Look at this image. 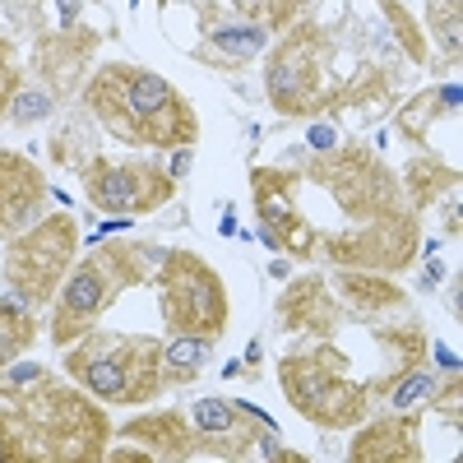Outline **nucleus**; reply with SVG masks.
Segmentation results:
<instances>
[{
    "label": "nucleus",
    "mask_w": 463,
    "mask_h": 463,
    "mask_svg": "<svg viewBox=\"0 0 463 463\" xmlns=\"http://www.w3.org/2000/svg\"><path fill=\"white\" fill-rule=\"evenodd\" d=\"M80 246H84V232L74 222V213H43L28 232L5 241V260H0V279L5 288L28 301V306H47L65 274L80 260Z\"/></svg>",
    "instance_id": "obj_9"
},
{
    "label": "nucleus",
    "mask_w": 463,
    "mask_h": 463,
    "mask_svg": "<svg viewBox=\"0 0 463 463\" xmlns=\"http://www.w3.org/2000/svg\"><path fill=\"white\" fill-rule=\"evenodd\" d=\"M390 74L366 70V74H343L338 70V47L316 19H297L283 28L279 43H269L264 56V98L288 121H311L325 111L343 107H371L384 98Z\"/></svg>",
    "instance_id": "obj_2"
},
{
    "label": "nucleus",
    "mask_w": 463,
    "mask_h": 463,
    "mask_svg": "<svg viewBox=\"0 0 463 463\" xmlns=\"http://www.w3.org/2000/svg\"><path fill=\"white\" fill-rule=\"evenodd\" d=\"M237 375H246V362H227L222 366V380H237Z\"/></svg>",
    "instance_id": "obj_28"
},
{
    "label": "nucleus",
    "mask_w": 463,
    "mask_h": 463,
    "mask_svg": "<svg viewBox=\"0 0 463 463\" xmlns=\"http://www.w3.org/2000/svg\"><path fill=\"white\" fill-rule=\"evenodd\" d=\"M158 260H163V250L148 246V241H130V237L98 241L84 260H74L61 292L52 297L47 338L65 353V347L74 338H84L130 288L148 283L153 269H158Z\"/></svg>",
    "instance_id": "obj_4"
},
{
    "label": "nucleus",
    "mask_w": 463,
    "mask_h": 463,
    "mask_svg": "<svg viewBox=\"0 0 463 463\" xmlns=\"http://www.w3.org/2000/svg\"><path fill=\"white\" fill-rule=\"evenodd\" d=\"M213 357V338H200V334H172L163 343V384L167 390H181V384H195L204 375Z\"/></svg>",
    "instance_id": "obj_18"
},
{
    "label": "nucleus",
    "mask_w": 463,
    "mask_h": 463,
    "mask_svg": "<svg viewBox=\"0 0 463 463\" xmlns=\"http://www.w3.org/2000/svg\"><path fill=\"white\" fill-rule=\"evenodd\" d=\"M19 89H24V74H19V65H14V43L0 33V126H5L10 102H14Z\"/></svg>",
    "instance_id": "obj_25"
},
{
    "label": "nucleus",
    "mask_w": 463,
    "mask_h": 463,
    "mask_svg": "<svg viewBox=\"0 0 463 463\" xmlns=\"http://www.w3.org/2000/svg\"><path fill=\"white\" fill-rule=\"evenodd\" d=\"M458 111H463V84L449 74L445 84H431V89L412 93V98L394 111V126H399V135H403L412 148L431 153V126H436V121L458 126Z\"/></svg>",
    "instance_id": "obj_15"
},
{
    "label": "nucleus",
    "mask_w": 463,
    "mask_h": 463,
    "mask_svg": "<svg viewBox=\"0 0 463 463\" xmlns=\"http://www.w3.org/2000/svg\"><path fill=\"white\" fill-rule=\"evenodd\" d=\"M427 24H431V37H436V47L454 74L458 52H463V0H427Z\"/></svg>",
    "instance_id": "obj_21"
},
{
    "label": "nucleus",
    "mask_w": 463,
    "mask_h": 463,
    "mask_svg": "<svg viewBox=\"0 0 463 463\" xmlns=\"http://www.w3.org/2000/svg\"><path fill=\"white\" fill-rule=\"evenodd\" d=\"M269 43H274V33L260 28V24L218 19V24H204L200 28V43L190 47V56H195L200 65H213V70H241L255 56H264Z\"/></svg>",
    "instance_id": "obj_14"
},
{
    "label": "nucleus",
    "mask_w": 463,
    "mask_h": 463,
    "mask_svg": "<svg viewBox=\"0 0 463 463\" xmlns=\"http://www.w3.org/2000/svg\"><path fill=\"white\" fill-rule=\"evenodd\" d=\"M301 5L306 0H195V14H200V28L232 19V24H260L269 33H283L297 24Z\"/></svg>",
    "instance_id": "obj_16"
},
{
    "label": "nucleus",
    "mask_w": 463,
    "mask_h": 463,
    "mask_svg": "<svg viewBox=\"0 0 463 463\" xmlns=\"http://www.w3.org/2000/svg\"><path fill=\"white\" fill-rule=\"evenodd\" d=\"M279 384L297 417H306L316 431H353L375 408L371 380L353 371V357L334 338L288 347L279 357Z\"/></svg>",
    "instance_id": "obj_7"
},
{
    "label": "nucleus",
    "mask_w": 463,
    "mask_h": 463,
    "mask_svg": "<svg viewBox=\"0 0 463 463\" xmlns=\"http://www.w3.org/2000/svg\"><path fill=\"white\" fill-rule=\"evenodd\" d=\"M454 375H458V371H454ZM440 380H445V371H431L427 362H421V366H412L403 380H394V390L384 394V403L399 408V412H421V408H427V403L436 399Z\"/></svg>",
    "instance_id": "obj_22"
},
{
    "label": "nucleus",
    "mask_w": 463,
    "mask_h": 463,
    "mask_svg": "<svg viewBox=\"0 0 463 463\" xmlns=\"http://www.w3.org/2000/svg\"><path fill=\"white\" fill-rule=\"evenodd\" d=\"M47 213V176L37 158L19 148H0V241L28 232Z\"/></svg>",
    "instance_id": "obj_12"
},
{
    "label": "nucleus",
    "mask_w": 463,
    "mask_h": 463,
    "mask_svg": "<svg viewBox=\"0 0 463 463\" xmlns=\"http://www.w3.org/2000/svg\"><path fill=\"white\" fill-rule=\"evenodd\" d=\"M61 371L89 390L98 403L121 408H148L163 399V338L153 334H126V329H89L65 347Z\"/></svg>",
    "instance_id": "obj_6"
},
{
    "label": "nucleus",
    "mask_w": 463,
    "mask_h": 463,
    "mask_svg": "<svg viewBox=\"0 0 463 463\" xmlns=\"http://www.w3.org/2000/svg\"><path fill=\"white\" fill-rule=\"evenodd\" d=\"M74 172H80L84 200L98 213L148 218L176 200V176L158 158H107V153H89Z\"/></svg>",
    "instance_id": "obj_10"
},
{
    "label": "nucleus",
    "mask_w": 463,
    "mask_h": 463,
    "mask_svg": "<svg viewBox=\"0 0 463 463\" xmlns=\"http://www.w3.org/2000/svg\"><path fill=\"white\" fill-rule=\"evenodd\" d=\"M56 111V98H52V89H19L14 93V102H10V116L5 121L10 126H19V130H33L37 121H47V116Z\"/></svg>",
    "instance_id": "obj_23"
},
{
    "label": "nucleus",
    "mask_w": 463,
    "mask_h": 463,
    "mask_svg": "<svg viewBox=\"0 0 463 463\" xmlns=\"http://www.w3.org/2000/svg\"><path fill=\"white\" fill-rule=\"evenodd\" d=\"M260 241L283 260L399 274L421 250L399 172L366 144L292 148L283 163L250 167Z\"/></svg>",
    "instance_id": "obj_1"
},
{
    "label": "nucleus",
    "mask_w": 463,
    "mask_h": 463,
    "mask_svg": "<svg viewBox=\"0 0 463 463\" xmlns=\"http://www.w3.org/2000/svg\"><path fill=\"white\" fill-rule=\"evenodd\" d=\"M153 288H158V311L167 334H200L218 338L227 334L232 301L222 274L200 255V250H163L158 269H153Z\"/></svg>",
    "instance_id": "obj_8"
},
{
    "label": "nucleus",
    "mask_w": 463,
    "mask_h": 463,
    "mask_svg": "<svg viewBox=\"0 0 463 463\" xmlns=\"http://www.w3.org/2000/svg\"><path fill=\"white\" fill-rule=\"evenodd\" d=\"M260 357H264V347H260V343H250V347H246V357H241V362H246V366H260Z\"/></svg>",
    "instance_id": "obj_27"
},
{
    "label": "nucleus",
    "mask_w": 463,
    "mask_h": 463,
    "mask_svg": "<svg viewBox=\"0 0 463 463\" xmlns=\"http://www.w3.org/2000/svg\"><path fill=\"white\" fill-rule=\"evenodd\" d=\"M10 408L28 431L33 463H98L111 449V417L70 375L61 380L52 371L33 390L10 399Z\"/></svg>",
    "instance_id": "obj_5"
},
{
    "label": "nucleus",
    "mask_w": 463,
    "mask_h": 463,
    "mask_svg": "<svg viewBox=\"0 0 463 463\" xmlns=\"http://www.w3.org/2000/svg\"><path fill=\"white\" fill-rule=\"evenodd\" d=\"M375 14L384 19V28H390V37H394V47H399L412 65H431L427 37H421V28H417V19L408 14L403 0H375Z\"/></svg>",
    "instance_id": "obj_20"
},
{
    "label": "nucleus",
    "mask_w": 463,
    "mask_h": 463,
    "mask_svg": "<svg viewBox=\"0 0 463 463\" xmlns=\"http://www.w3.org/2000/svg\"><path fill=\"white\" fill-rule=\"evenodd\" d=\"M399 185H403L412 213L421 218L427 209H436L445 195H454V190H458V167L445 163V158H436V153H417V158L408 163V172L399 176Z\"/></svg>",
    "instance_id": "obj_17"
},
{
    "label": "nucleus",
    "mask_w": 463,
    "mask_h": 463,
    "mask_svg": "<svg viewBox=\"0 0 463 463\" xmlns=\"http://www.w3.org/2000/svg\"><path fill=\"white\" fill-rule=\"evenodd\" d=\"M33 343H37V316H33V306L19 301V297H0V366L19 362Z\"/></svg>",
    "instance_id": "obj_19"
},
{
    "label": "nucleus",
    "mask_w": 463,
    "mask_h": 463,
    "mask_svg": "<svg viewBox=\"0 0 463 463\" xmlns=\"http://www.w3.org/2000/svg\"><path fill=\"white\" fill-rule=\"evenodd\" d=\"M84 111L126 148H195L200 144V116L190 98L167 74L135 65V61H107L84 84Z\"/></svg>",
    "instance_id": "obj_3"
},
{
    "label": "nucleus",
    "mask_w": 463,
    "mask_h": 463,
    "mask_svg": "<svg viewBox=\"0 0 463 463\" xmlns=\"http://www.w3.org/2000/svg\"><path fill=\"white\" fill-rule=\"evenodd\" d=\"M0 463H33L28 449V431L10 403H0Z\"/></svg>",
    "instance_id": "obj_24"
},
{
    "label": "nucleus",
    "mask_w": 463,
    "mask_h": 463,
    "mask_svg": "<svg viewBox=\"0 0 463 463\" xmlns=\"http://www.w3.org/2000/svg\"><path fill=\"white\" fill-rule=\"evenodd\" d=\"M353 445H347V458L353 463H421L427 449H421V412H380L366 417L353 427Z\"/></svg>",
    "instance_id": "obj_13"
},
{
    "label": "nucleus",
    "mask_w": 463,
    "mask_h": 463,
    "mask_svg": "<svg viewBox=\"0 0 463 463\" xmlns=\"http://www.w3.org/2000/svg\"><path fill=\"white\" fill-rule=\"evenodd\" d=\"M190 163H195V148H172V167H167V172L181 181V176L190 172Z\"/></svg>",
    "instance_id": "obj_26"
},
{
    "label": "nucleus",
    "mask_w": 463,
    "mask_h": 463,
    "mask_svg": "<svg viewBox=\"0 0 463 463\" xmlns=\"http://www.w3.org/2000/svg\"><path fill=\"white\" fill-rule=\"evenodd\" d=\"M269 274H274V279H288L292 269H288V260H274V264H269Z\"/></svg>",
    "instance_id": "obj_29"
},
{
    "label": "nucleus",
    "mask_w": 463,
    "mask_h": 463,
    "mask_svg": "<svg viewBox=\"0 0 463 463\" xmlns=\"http://www.w3.org/2000/svg\"><path fill=\"white\" fill-rule=\"evenodd\" d=\"M121 440H135L148 463H190V458H218V463H232V449L213 436H204L190 412L181 408H153V412H139L130 421L116 427Z\"/></svg>",
    "instance_id": "obj_11"
}]
</instances>
